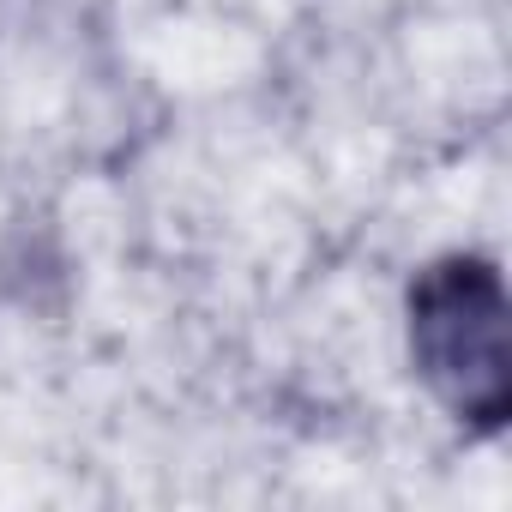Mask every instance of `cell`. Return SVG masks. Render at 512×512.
<instances>
[{"mask_svg": "<svg viewBox=\"0 0 512 512\" xmlns=\"http://www.w3.org/2000/svg\"><path fill=\"white\" fill-rule=\"evenodd\" d=\"M410 344L422 380L476 428L512 410L506 368V290L488 260H440L410 290Z\"/></svg>", "mask_w": 512, "mask_h": 512, "instance_id": "1", "label": "cell"}]
</instances>
